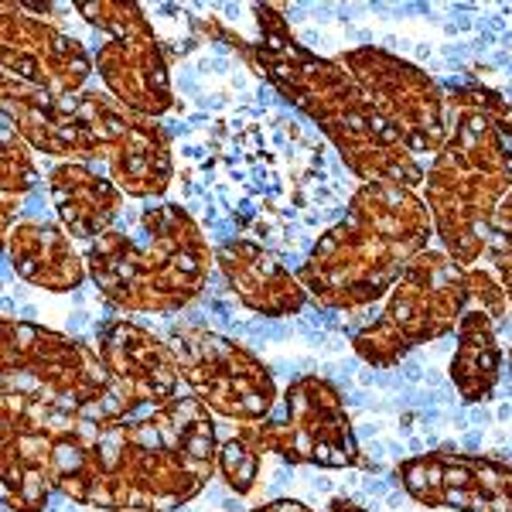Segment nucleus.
Segmentation results:
<instances>
[{
	"label": "nucleus",
	"mask_w": 512,
	"mask_h": 512,
	"mask_svg": "<svg viewBox=\"0 0 512 512\" xmlns=\"http://www.w3.org/2000/svg\"><path fill=\"white\" fill-rule=\"evenodd\" d=\"M110 373L99 352L31 321H4V427L65 437L103 424Z\"/></svg>",
	"instance_id": "nucleus-4"
},
{
	"label": "nucleus",
	"mask_w": 512,
	"mask_h": 512,
	"mask_svg": "<svg viewBox=\"0 0 512 512\" xmlns=\"http://www.w3.org/2000/svg\"><path fill=\"white\" fill-rule=\"evenodd\" d=\"M338 62L352 72L379 117L390 123L393 134L417 158L441 151L444 137H448L444 96L427 72L383 52V48H352Z\"/></svg>",
	"instance_id": "nucleus-10"
},
{
	"label": "nucleus",
	"mask_w": 512,
	"mask_h": 512,
	"mask_svg": "<svg viewBox=\"0 0 512 512\" xmlns=\"http://www.w3.org/2000/svg\"><path fill=\"white\" fill-rule=\"evenodd\" d=\"M499 321L485 311H465L458 321V352L451 359V383L465 403L489 400L502 373V349L495 335Z\"/></svg>",
	"instance_id": "nucleus-19"
},
{
	"label": "nucleus",
	"mask_w": 512,
	"mask_h": 512,
	"mask_svg": "<svg viewBox=\"0 0 512 512\" xmlns=\"http://www.w3.org/2000/svg\"><path fill=\"white\" fill-rule=\"evenodd\" d=\"M458 117L424 178V205L434 236L461 267H475L489 250L492 216L512 192V137L454 93Z\"/></svg>",
	"instance_id": "nucleus-5"
},
{
	"label": "nucleus",
	"mask_w": 512,
	"mask_h": 512,
	"mask_svg": "<svg viewBox=\"0 0 512 512\" xmlns=\"http://www.w3.org/2000/svg\"><path fill=\"white\" fill-rule=\"evenodd\" d=\"M216 468V420L195 396H175L144 420L79 424L55 441V489L110 512H171Z\"/></svg>",
	"instance_id": "nucleus-1"
},
{
	"label": "nucleus",
	"mask_w": 512,
	"mask_h": 512,
	"mask_svg": "<svg viewBox=\"0 0 512 512\" xmlns=\"http://www.w3.org/2000/svg\"><path fill=\"white\" fill-rule=\"evenodd\" d=\"M11 246L14 270L35 287L65 294L82 284L86 270H82V256L69 236L45 222H21L7 239Z\"/></svg>",
	"instance_id": "nucleus-16"
},
{
	"label": "nucleus",
	"mask_w": 512,
	"mask_h": 512,
	"mask_svg": "<svg viewBox=\"0 0 512 512\" xmlns=\"http://www.w3.org/2000/svg\"><path fill=\"white\" fill-rule=\"evenodd\" d=\"M485 256L492 260L502 291H506V297L512 301V192L506 195V202L499 205V212L492 216L489 250H485Z\"/></svg>",
	"instance_id": "nucleus-20"
},
{
	"label": "nucleus",
	"mask_w": 512,
	"mask_h": 512,
	"mask_svg": "<svg viewBox=\"0 0 512 512\" xmlns=\"http://www.w3.org/2000/svg\"><path fill=\"white\" fill-rule=\"evenodd\" d=\"M144 243L123 233H103L89 243L86 263L96 287L127 311H178L202 294L212 270V250L192 216L175 205L140 219Z\"/></svg>",
	"instance_id": "nucleus-6"
},
{
	"label": "nucleus",
	"mask_w": 512,
	"mask_h": 512,
	"mask_svg": "<svg viewBox=\"0 0 512 512\" xmlns=\"http://www.w3.org/2000/svg\"><path fill=\"white\" fill-rule=\"evenodd\" d=\"M216 263L236 301H243L256 315L287 318L308 304V291H304L297 270L284 267L277 253H270L253 239L222 243L216 250Z\"/></svg>",
	"instance_id": "nucleus-15"
},
{
	"label": "nucleus",
	"mask_w": 512,
	"mask_h": 512,
	"mask_svg": "<svg viewBox=\"0 0 512 512\" xmlns=\"http://www.w3.org/2000/svg\"><path fill=\"white\" fill-rule=\"evenodd\" d=\"M86 76L89 59L79 41L24 14L4 21V82L21 79V93L35 89L45 99H69Z\"/></svg>",
	"instance_id": "nucleus-14"
},
{
	"label": "nucleus",
	"mask_w": 512,
	"mask_h": 512,
	"mask_svg": "<svg viewBox=\"0 0 512 512\" xmlns=\"http://www.w3.org/2000/svg\"><path fill=\"white\" fill-rule=\"evenodd\" d=\"M260 454H280L294 465L349 468L359 465L349 414L342 407V393L321 376H301L284 393V414L246 424L236 434Z\"/></svg>",
	"instance_id": "nucleus-8"
},
{
	"label": "nucleus",
	"mask_w": 512,
	"mask_h": 512,
	"mask_svg": "<svg viewBox=\"0 0 512 512\" xmlns=\"http://www.w3.org/2000/svg\"><path fill=\"white\" fill-rule=\"evenodd\" d=\"M219 472L233 492H250L256 475H260V454H256L246 441L233 437V441H226L219 448Z\"/></svg>",
	"instance_id": "nucleus-21"
},
{
	"label": "nucleus",
	"mask_w": 512,
	"mask_h": 512,
	"mask_svg": "<svg viewBox=\"0 0 512 512\" xmlns=\"http://www.w3.org/2000/svg\"><path fill=\"white\" fill-rule=\"evenodd\" d=\"M431 236V209L414 188L366 181L349 195L345 216L315 239L297 277L325 308H366L393 291Z\"/></svg>",
	"instance_id": "nucleus-3"
},
{
	"label": "nucleus",
	"mask_w": 512,
	"mask_h": 512,
	"mask_svg": "<svg viewBox=\"0 0 512 512\" xmlns=\"http://www.w3.org/2000/svg\"><path fill=\"white\" fill-rule=\"evenodd\" d=\"M263 41L253 45V62L301 113L321 127V134L335 144L338 158L355 178L393 181V185H424V164L393 127L376 113L369 96L342 62L318 59L291 38L287 21H280L274 7H256Z\"/></svg>",
	"instance_id": "nucleus-2"
},
{
	"label": "nucleus",
	"mask_w": 512,
	"mask_h": 512,
	"mask_svg": "<svg viewBox=\"0 0 512 512\" xmlns=\"http://www.w3.org/2000/svg\"><path fill=\"white\" fill-rule=\"evenodd\" d=\"M465 311H472V267L427 246L396 280L376 325L352 338V349L369 366H396L417 345L458 332Z\"/></svg>",
	"instance_id": "nucleus-7"
},
{
	"label": "nucleus",
	"mask_w": 512,
	"mask_h": 512,
	"mask_svg": "<svg viewBox=\"0 0 512 512\" xmlns=\"http://www.w3.org/2000/svg\"><path fill=\"white\" fill-rule=\"evenodd\" d=\"M99 359L110 373L106 420H123L137 407H158L178 396V359L168 342L134 321H110L99 328Z\"/></svg>",
	"instance_id": "nucleus-12"
},
{
	"label": "nucleus",
	"mask_w": 512,
	"mask_h": 512,
	"mask_svg": "<svg viewBox=\"0 0 512 512\" xmlns=\"http://www.w3.org/2000/svg\"><path fill=\"white\" fill-rule=\"evenodd\" d=\"M396 482L427 509L512 512V465L458 451H431L407 458Z\"/></svg>",
	"instance_id": "nucleus-11"
},
{
	"label": "nucleus",
	"mask_w": 512,
	"mask_h": 512,
	"mask_svg": "<svg viewBox=\"0 0 512 512\" xmlns=\"http://www.w3.org/2000/svg\"><path fill=\"white\" fill-rule=\"evenodd\" d=\"M55 489V437L4 427V499L18 512H41Z\"/></svg>",
	"instance_id": "nucleus-18"
},
{
	"label": "nucleus",
	"mask_w": 512,
	"mask_h": 512,
	"mask_svg": "<svg viewBox=\"0 0 512 512\" xmlns=\"http://www.w3.org/2000/svg\"><path fill=\"white\" fill-rule=\"evenodd\" d=\"M506 362H509V373H512V349L506 352Z\"/></svg>",
	"instance_id": "nucleus-22"
},
{
	"label": "nucleus",
	"mask_w": 512,
	"mask_h": 512,
	"mask_svg": "<svg viewBox=\"0 0 512 512\" xmlns=\"http://www.w3.org/2000/svg\"><path fill=\"white\" fill-rule=\"evenodd\" d=\"M52 198L69 233L76 239H89V243L110 233L123 202L117 185L89 175L86 168H76V164H62L52 171Z\"/></svg>",
	"instance_id": "nucleus-17"
},
{
	"label": "nucleus",
	"mask_w": 512,
	"mask_h": 512,
	"mask_svg": "<svg viewBox=\"0 0 512 512\" xmlns=\"http://www.w3.org/2000/svg\"><path fill=\"white\" fill-rule=\"evenodd\" d=\"M79 11L96 18L93 24H103L117 35L99 52V69L106 76V86L130 110L161 113L168 106V79H164V62L151 38V28L144 24L137 7L123 4V21H113L106 4H82Z\"/></svg>",
	"instance_id": "nucleus-13"
},
{
	"label": "nucleus",
	"mask_w": 512,
	"mask_h": 512,
	"mask_svg": "<svg viewBox=\"0 0 512 512\" xmlns=\"http://www.w3.org/2000/svg\"><path fill=\"white\" fill-rule=\"evenodd\" d=\"M168 345L178 359V373L192 386V396L212 414L239 424H256L274 414V376L250 349L205 328H181L168 338Z\"/></svg>",
	"instance_id": "nucleus-9"
}]
</instances>
